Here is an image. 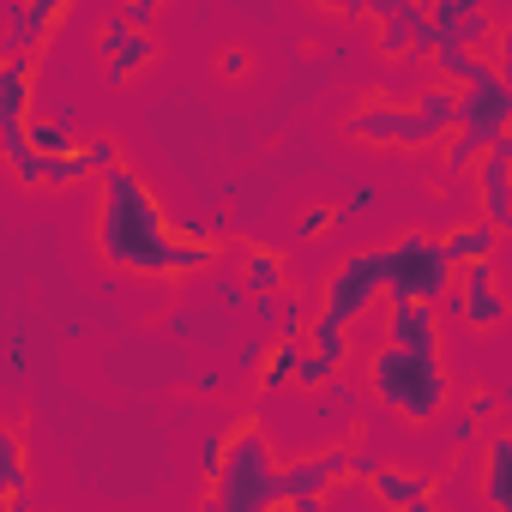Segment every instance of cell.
Here are the masks:
<instances>
[{
	"instance_id": "cell-23",
	"label": "cell",
	"mask_w": 512,
	"mask_h": 512,
	"mask_svg": "<svg viewBox=\"0 0 512 512\" xmlns=\"http://www.w3.org/2000/svg\"><path fill=\"white\" fill-rule=\"evenodd\" d=\"M296 362H302V338H272L260 374H253V386H260V392H284L296 380Z\"/></svg>"
},
{
	"instance_id": "cell-27",
	"label": "cell",
	"mask_w": 512,
	"mask_h": 512,
	"mask_svg": "<svg viewBox=\"0 0 512 512\" xmlns=\"http://www.w3.org/2000/svg\"><path fill=\"white\" fill-rule=\"evenodd\" d=\"M85 157H91V169H97V175H109V169L121 163V145H115L109 133H97V139H85Z\"/></svg>"
},
{
	"instance_id": "cell-4",
	"label": "cell",
	"mask_w": 512,
	"mask_h": 512,
	"mask_svg": "<svg viewBox=\"0 0 512 512\" xmlns=\"http://www.w3.org/2000/svg\"><path fill=\"white\" fill-rule=\"evenodd\" d=\"M368 392H374L386 410H398L404 422L428 428V422H440L446 404H452V374H446L440 356H410V350L380 344V350L368 356Z\"/></svg>"
},
{
	"instance_id": "cell-10",
	"label": "cell",
	"mask_w": 512,
	"mask_h": 512,
	"mask_svg": "<svg viewBox=\"0 0 512 512\" xmlns=\"http://www.w3.org/2000/svg\"><path fill=\"white\" fill-rule=\"evenodd\" d=\"M434 314H446V320H458L470 332H500L506 326V284H500V272L494 266H458L452 296Z\"/></svg>"
},
{
	"instance_id": "cell-14",
	"label": "cell",
	"mask_w": 512,
	"mask_h": 512,
	"mask_svg": "<svg viewBox=\"0 0 512 512\" xmlns=\"http://www.w3.org/2000/svg\"><path fill=\"white\" fill-rule=\"evenodd\" d=\"M386 344L410 356H440V314L422 302H386Z\"/></svg>"
},
{
	"instance_id": "cell-2",
	"label": "cell",
	"mask_w": 512,
	"mask_h": 512,
	"mask_svg": "<svg viewBox=\"0 0 512 512\" xmlns=\"http://www.w3.org/2000/svg\"><path fill=\"white\" fill-rule=\"evenodd\" d=\"M452 103H458L452 85H422L410 103L368 91V103L350 109L344 133L362 145H380V151H422V145H440L452 133Z\"/></svg>"
},
{
	"instance_id": "cell-19",
	"label": "cell",
	"mask_w": 512,
	"mask_h": 512,
	"mask_svg": "<svg viewBox=\"0 0 512 512\" xmlns=\"http://www.w3.org/2000/svg\"><path fill=\"white\" fill-rule=\"evenodd\" d=\"M290 290V260L278 247H247V278H241V296L247 302H278Z\"/></svg>"
},
{
	"instance_id": "cell-34",
	"label": "cell",
	"mask_w": 512,
	"mask_h": 512,
	"mask_svg": "<svg viewBox=\"0 0 512 512\" xmlns=\"http://www.w3.org/2000/svg\"><path fill=\"white\" fill-rule=\"evenodd\" d=\"M199 512H211V506H205V500H199Z\"/></svg>"
},
{
	"instance_id": "cell-21",
	"label": "cell",
	"mask_w": 512,
	"mask_h": 512,
	"mask_svg": "<svg viewBox=\"0 0 512 512\" xmlns=\"http://www.w3.org/2000/svg\"><path fill=\"white\" fill-rule=\"evenodd\" d=\"M31 482V452H25V434L0 422V512H7V500Z\"/></svg>"
},
{
	"instance_id": "cell-31",
	"label": "cell",
	"mask_w": 512,
	"mask_h": 512,
	"mask_svg": "<svg viewBox=\"0 0 512 512\" xmlns=\"http://www.w3.org/2000/svg\"><path fill=\"white\" fill-rule=\"evenodd\" d=\"M260 362H266V338H247V344H241V368L260 374Z\"/></svg>"
},
{
	"instance_id": "cell-22",
	"label": "cell",
	"mask_w": 512,
	"mask_h": 512,
	"mask_svg": "<svg viewBox=\"0 0 512 512\" xmlns=\"http://www.w3.org/2000/svg\"><path fill=\"white\" fill-rule=\"evenodd\" d=\"M73 145H79V133H73V115L67 109L61 115H31V127H25V151L31 157H61Z\"/></svg>"
},
{
	"instance_id": "cell-3",
	"label": "cell",
	"mask_w": 512,
	"mask_h": 512,
	"mask_svg": "<svg viewBox=\"0 0 512 512\" xmlns=\"http://www.w3.org/2000/svg\"><path fill=\"white\" fill-rule=\"evenodd\" d=\"M278 458H272V440L260 422H235L229 428V446H223V464L205 488V506L211 512H278Z\"/></svg>"
},
{
	"instance_id": "cell-18",
	"label": "cell",
	"mask_w": 512,
	"mask_h": 512,
	"mask_svg": "<svg viewBox=\"0 0 512 512\" xmlns=\"http://www.w3.org/2000/svg\"><path fill=\"white\" fill-rule=\"evenodd\" d=\"M362 482H368V488H374V500H386L392 512H410L416 500H428V494H434V482H428L422 470H404V464H374Z\"/></svg>"
},
{
	"instance_id": "cell-13",
	"label": "cell",
	"mask_w": 512,
	"mask_h": 512,
	"mask_svg": "<svg viewBox=\"0 0 512 512\" xmlns=\"http://www.w3.org/2000/svg\"><path fill=\"white\" fill-rule=\"evenodd\" d=\"M506 175H512V139H494L476 163V181H482V223L494 235H506L512 223V193H506Z\"/></svg>"
},
{
	"instance_id": "cell-5",
	"label": "cell",
	"mask_w": 512,
	"mask_h": 512,
	"mask_svg": "<svg viewBox=\"0 0 512 512\" xmlns=\"http://www.w3.org/2000/svg\"><path fill=\"white\" fill-rule=\"evenodd\" d=\"M380 272H386V302H422V308H440L452 296V260L440 235L428 229H404L380 247Z\"/></svg>"
},
{
	"instance_id": "cell-11",
	"label": "cell",
	"mask_w": 512,
	"mask_h": 512,
	"mask_svg": "<svg viewBox=\"0 0 512 512\" xmlns=\"http://www.w3.org/2000/svg\"><path fill=\"white\" fill-rule=\"evenodd\" d=\"M350 362V332L344 326H332V320H308V332H302V362H296V392H320V386H332L338 380V368Z\"/></svg>"
},
{
	"instance_id": "cell-30",
	"label": "cell",
	"mask_w": 512,
	"mask_h": 512,
	"mask_svg": "<svg viewBox=\"0 0 512 512\" xmlns=\"http://www.w3.org/2000/svg\"><path fill=\"white\" fill-rule=\"evenodd\" d=\"M115 19H121L127 31H145V37H151V19H157V0H133V7H127V13H115Z\"/></svg>"
},
{
	"instance_id": "cell-9",
	"label": "cell",
	"mask_w": 512,
	"mask_h": 512,
	"mask_svg": "<svg viewBox=\"0 0 512 512\" xmlns=\"http://www.w3.org/2000/svg\"><path fill=\"white\" fill-rule=\"evenodd\" d=\"M506 127H512V79L488 73V79L458 91V103H452V133L458 139L494 145V139H506Z\"/></svg>"
},
{
	"instance_id": "cell-29",
	"label": "cell",
	"mask_w": 512,
	"mask_h": 512,
	"mask_svg": "<svg viewBox=\"0 0 512 512\" xmlns=\"http://www.w3.org/2000/svg\"><path fill=\"white\" fill-rule=\"evenodd\" d=\"M223 446H229V434H223V428H217V434H205V440H199V470H205V482H211V476H217V464H223Z\"/></svg>"
},
{
	"instance_id": "cell-20",
	"label": "cell",
	"mask_w": 512,
	"mask_h": 512,
	"mask_svg": "<svg viewBox=\"0 0 512 512\" xmlns=\"http://www.w3.org/2000/svg\"><path fill=\"white\" fill-rule=\"evenodd\" d=\"M61 19H67L61 0H31V7H19V13H13V43H7V55H37Z\"/></svg>"
},
{
	"instance_id": "cell-8",
	"label": "cell",
	"mask_w": 512,
	"mask_h": 512,
	"mask_svg": "<svg viewBox=\"0 0 512 512\" xmlns=\"http://www.w3.org/2000/svg\"><path fill=\"white\" fill-rule=\"evenodd\" d=\"M37 55H0V157H25V127L37 115Z\"/></svg>"
},
{
	"instance_id": "cell-24",
	"label": "cell",
	"mask_w": 512,
	"mask_h": 512,
	"mask_svg": "<svg viewBox=\"0 0 512 512\" xmlns=\"http://www.w3.org/2000/svg\"><path fill=\"white\" fill-rule=\"evenodd\" d=\"M434 73H440V85L464 91V85L488 79V73H494V61H488V55H470V49H434Z\"/></svg>"
},
{
	"instance_id": "cell-15",
	"label": "cell",
	"mask_w": 512,
	"mask_h": 512,
	"mask_svg": "<svg viewBox=\"0 0 512 512\" xmlns=\"http://www.w3.org/2000/svg\"><path fill=\"white\" fill-rule=\"evenodd\" d=\"M97 49H103V61H109V79H115V85H127L133 73H145V67L157 61V43H151L145 31H127L121 19H109V25L97 31Z\"/></svg>"
},
{
	"instance_id": "cell-7",
	"label": "cell",
	"mask_w": 512,
	"mask_h": 512,
	"mask_svg": "<svg viewBox=\"0 0 512 512\" xmlns=\"http://www.w3.org/2000/svg\"><path fill=\"white\" fill-rule=\"evenodd\" d=\"M338 482H350V446L296 458V464L278 470V512H320Z\"/></svg>"
},
{
	"instance_id": "cell-26",
	"label": "cell",
	"mask_w": 512,
	"mask_h": 512,
	"mask_svg": "<svg viewBox=\"0 0 512 512\" xmlns=\"http://www.w3.org/2000/svg\"><path fill=\"white\" fill-rule=\"evenodd\" d=\"M482 151H488V145H470V139H458V133H446V139H440V157H446L458 175H470V169L482 163Z\"/></svg>"
},
{
	"instance_id": "cell-28",
	"label": "cell",
	"mask_w": 512,
	"mask_h": 512,
	"mask_svg": "<svg viewBox=\"0 0 512 512\" xmlns=\"http://www.w3.org/2000/svg\"><path fill=\"white\" fill-rule=\"evenodd\" d=\"M338 223V205H314V211H302V223H296V241H314V235H326Z\"/></svg>"
},
{
	"instance_id": "cell-1",
	"label": "cell",
	"mask_w": 512,
	"mask_h": 512,
	"mask_svg": "<svg viewBox=\"0 0 512 512\" xmlns=\"http://www.w3.org/2000/svg\"><path fill=\"white\" fill-rule=\"evenodd\" d=\"M97 253L127 278H193L223 253V241L169 223L145 175L133 163H115L109 175H97Z\"/></svg>"
},
{
	"instance_id": "cell-32",
	"label": "cell",
	"mask_w": 512,
	"mask_h": 512,
	"mask_svg": "<svg viewBox=\"0 0 512 512\" xmlns=\"http://www.w3.org/2000/svg\"><path fill=\"white\" fill-rule=\"evenodd\" d=\"M223 73H229V79H241V73H247V55H241V49H229V55H223Z\"/></svg>"
},
{
	"instance_id": "cell-33",
	"label": "cell",
	"mask_w": 512,
	"mask_h": 512,
	"mask_svg": "<svg viewBox=\"0 0 512 512\" xmlns=\"http://www.w3.org/2000/svg\"><path fill=\"white\" fill-rule=\"evenodd\" d=\"M410 512H446V506H440V500H434V494H428V500H416V506H410Z\"/></svg>"
},
{
	"instance_id": "cell-16",
	"label": "cell",
	"mask_w": 512,
	"mask_h": 512,
	"mask_svg": "<svg viewBox=\"0 0 512 512\" xmlns=\"http://www.w3.org/2000/svg\"><path fill=\"white\" fill-rule=\"evenodd\" d=\"M482 506L512 512V434L506 428H488V446H482Z\"/></svg>"
},
{
	"instance_id": "cell-25",
	"label": "cell",
	"mask_w": 512,
	"mask_h": 512,
	"mask_svg": "<svg viewBox=\"0 0 512 512\" xmlns=\"http://www.w3.org/2000/svg\"><path fill=\"white\" fill-rule=\"evenodd\" d=\"M308 320H314V308H308L302 296H284V302H278V326H272V338H302Z\"/></svg>"
},
{
	"instance_id": "cell-6",
	"label": "cell",
	"mask_w": 512,
	"mask_h": 512,
	"mask_svg": "<svg viewBox=\"0 0 512 512\" xmlns=\"http://www.w3.org/2000/svg\"><path fill=\"white\" fill-rule=\"evenodd\" d=\"M386 302V272H380V247H356L326 272L320 284V302H314V320H332V326H356L368 320V308Z\"/></svg>"
},
{
	"instance_id": "cell-12",
	"label": "cell",
	"mask_w": 512,
	"mask_h": 512,
	"mask_svg": "<svg viewBox=\"0 0 512 512\" xmlns=\"http://www.w3.org/2000/svg\"><path fill=\"white\" fill-rule=\"evenodd\" d=\"M362 13L386 19L380 49H386L392 61H404V55H434V25H428V7H410V0H368Z\"/></svg>"
},
{
	"instance_id": "cell-17",
	"label": "cell",
	"mask_w": 512,
	"mask_h": 512,
	"mask_svg": "<svg viewBox=\"0 0 512 512\" xmlns=\"http://www.w3.org/2000/svg\"><path fill=\"white\" fill-rule=\"evenodd\" d=\"M440 247H446L452 272H458V266H494V253H500V235H494L482 217H464V223H452V229L440 235Z\"/></svg>"
}]
</instances>
